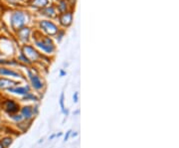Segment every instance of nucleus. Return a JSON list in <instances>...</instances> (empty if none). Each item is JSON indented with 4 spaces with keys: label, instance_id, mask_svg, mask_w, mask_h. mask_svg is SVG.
I'll use <instances>...</instances> for the list:
<instances>
[{
    "label": "nucleus",
    "instance_id": "21",
    "mask_svg": "<svg viewBox=\"0 0 179 148\" xmlns=\"http://www.w3.org/2000/svg\"><path fill=\"white\" fill-rule=\"evenodd\" d=\"M70 133H71V131H69L67 133V136H65V141H67L68 139H69V136H70Z\"/></svg>",
    "mask_w": 179,
    "mask_h": 148
},
{
    "label": "nucleus",
    "instance_id": "13",
    "mask_svg": "<svg viewBox=\"0 0 179 148\" xmlns=\"http://www.w3.org/2000/svg\"><path fill=\"white\" fill-rule=\"evenodd\" d=\"M47 4H48V0H34L33 1V6L35 7H44Z\"/></svg>",
    "mask_w": 179,
    "mask_h": 148
},
{
    "label": "nucleus",
    "instance_id": "6",
    "mask_svg": "<svg viewBox=\"0 0 179 148\" xmlns=\"http://www.w3.org/2000/svg\"><path fill=\"white\" fill-rule=\"evenodd\" d=\"M35 109L32 107H24L22 109H21V115H22L23 119H32V118L35 116Z\"/></svg>",
    "mask_w": 179,
    "mask_h": 148
},
{
    "label": "nucleus",
    "instance_id": "1",
    "mask_svg": "<svg viewBox=\"0 0 179 148\" xmlns=\"http://www.w3.org/2000/svg\"><path fill=\"white\" fill-rule=\"evenodd\" d=\"M35 43L39 48H41L42 50H44L47 53H52L54 51V45L53 42L50 40V38L48 37H44L41 36V39L35 40Z\"/></svg>",
    "mask_w": 179,
    "mask_h": 148
},
{
    "label": "nucleus",
    "instance_id": "5",
    "mask_svg": "<svg viewBox=\"0 0 179 148\" xmlns=\"http://www.w3.org/2000/svg\"><path fill=\"white\" fill-rule=\"evenodd\" d=\"M3 105H4V109H5L8 113H10V115H13V113L18 112V111H19V105L13 100L8 99L4 103Z\"/></svg>",
    "mask_w": 179,
    "mask_h": 148
},
{
    "label": "nucleus",
    "instance_id": "17",
    "mask_svg": "<svg viewBox=\"0 0 179 148\" xmlns=\"http://www.w3.org/2000/svg\"><path fill=\"white\" fill-rule=\"evenodd\" d=\"M11 117H12V119H14L15 121H21V120H23V117L21 115H11Z\"/></svg>",
    "mask_w": 179,
    "mask_h": 148
},
{
    "label": "nucleus",
    "instance_id": "19",
    "mask_svg": "<svg viewBox=\"0 0 179 148\" xmlns=\"http://www.w3.org/2000/svg\"><path fill=\"white\" fill-rule=\"evenodd\" d=\"M0 64H15L14 62H10V61H4V60H0Z\"/></svg>",
    "mask_w": 179,
    "mask_h": 148
},
{
    "label": "nucleus",
    "instance_id": "18",
    "mask_svg": "<svg viewBox=\"0 0 179 148\" xmlns=\"http://www.w3.org/2000/svg\"><path fill=\"white\" fill-rule=\"evenodd\" d=\"M60 104H61L62 111L66 113V111H65V107H64V94H62V95H61V99H60Z\"/></svg>",
    "mask_w": 179,
    "mask_h": 148
},
{
    "label": "nucleus",
    "instance_id": "7",
    "mask_svg": "<svg viewBox=\"0 0 179 148\" xmlns=\"http://www.w3.org/2000/svg\"><path fill=\"white\" fill-rule=\"evenodd\" d=\"M41 27L50 35H54V34L58 32L57 27L52 22H50V21H43V22H41Z\"/></svg>",
    "mask_w": 179,
    "mask_h": 148
},
{
    "label": "nucleus",
    "instance_id": "8",
    "mask_svg": "<svg viewBox=\"0 0 179 148\" xmlns=\"http://www.w3.org/2000/svg\"><path fill=\"white\" fill-rule=\"evenodd\" d=\"M8 91L13 92L16 95H26L30 92V88L28 86L25 87H15V88H8Z\"/></svg>",
    "mask_w": 179,
    "mask_h": 148
},
{
    "label": "nucleus",
    "instance_id": "10",
    "mask_svg": "<svg viewBox=\"0 0 179 148\" xmlns=\"http://www.w3.org/2000/svg\"><path fill=\"white\" fill-rule=\"evenodd\" d=\"M0 75L10 76V77H20V75L18 73H16L14 71H11L9 69H5V68H1L0 69Z\"/></svg>",
    "mask_w": 179,
    "mask_h": 148
},
{
    "label": "nucleus",
    "instance_id": "15",
    "mask_svg": "<svg viewBox=\"0 0 179 148\" xmlns=\"http://www.w3.org/2000/svg\"><path fill=\"white\" fill-rule=\"evenodd\" d=\"M24 99L25 100H37V98L35 95H34L33 94H31V92H29V94H27L26 95H24Z\"/></svg>",
    "mask_w": 179,
    "mask_h": 148
},
{
    "label": "nucleus",
    "instance_id": "14",
    "mask_svg": "<svg viewBox=\"0 0 179 148\" xmlns=\"http://www.w3.org/2000/svg\"><path fill=\"white\" fill-rule=\"evenodd\" d=\"M0 143H1V144L3 145V147L5 148V147H8V146L11 144V143H12V139L11 138H4Z\"/></svg>",
    "mask_w": 179,
    "mask_h": 148
},
{
    "label": "nucleus",
    "instance_id": "16",
    "mask_svg": "<svg viewBox=\"0 0 179 148\" xmlns=\"http://www.w3.org/2000/svg\"><path fill=\"white\" fill-rule=\"evenodd\" d=\"M45 13H46V15H48V16H51V17H53V16H55V11H54V9L52 7L51 8H48L46 11H45Z\"/></svg>",
    "mask_w": 179,
    "mask_h": 148
},
{
    "label": "nucleus",
    "instance_id": "3",
    "mask_svg": "<svg viewBox=\"0 0 179 148\" xmlns=\"http://www.w3.org/2000/svg\"><path fill=\"white\" fill-rule=\"evenodd\" d=\"M23 54H24L25 58H26L29 62L30 61H37L40 57V55L38 54L37 51L34 50V48L30 47V46H24Z\"/></svg>",
    "mask_w": 179,
    "mask_h": 148
},
{
    "label": "nucleus",
    "instance_id": "22",
    "mask_svg": "<svg viewBox=\"0 0 179 148\" xmlns=\"http://www.w3.org/2000/svg\"><path fill=\"white\" fill-rule=\"evenodd\" d=\"M0 148H4V147H3V145L1 144V143H0Z\"/></svg>",
    "mask_w": 179,
    "mask_h": 148
},
{
    "label": "nucleus",
    "instance_id": "2",
    "mask_svg": "<svg viewBox=\"0 0 179 148\" xmlns=\"http://www.w3.org/2000/svg\"><path fill=\"white\" fill-rule=\"evenodd\" d=\"M12 27L16 30H20L21 28L23 27V25L25 24V16L22 12H15V13L12 15L11 19Z\"/></svg>",
    "mask_w": 179,
    "mask_h": 148
},
{
    "label": "nucleus",
    "instance_id": "12",
    "mask_svg": "<svg viewBox=\"0 0 179 148\" xmlns=\"http://www.w3.org/2000/svg\"><path fill=\"white\" fill-rule=\"evenodd\" d=\"M29 33H30V31H29V29H28V28H23V29H20V30H19V32H18V34H19V37H20V38H21V39H22V40H24V41L28 40Z\"/></svg>",
    "mask_w": 179,
    "mask_h": 148
},
{
    "label": "nucleus",
    "instance_id": "9",
    "mask_svg": "<svg viewBox=\"0 0 179 148\" xmlns=\"http://www.w3.org/2000/svg\"><path fill=\"white\" fill-rule=\"evenodd\" d=\"M17 84V83L13 82V81H10V80H7V79H0V88H13Z\"/></svg>",
    "mask_w": 179,
    "mask_h": 148
},
{
    "label": "nucleus",
    "instance_id": "11",
    "mask_svg": "<svg viewBox=\"0 0 179 148\" xmlns=\"http://www.w3.org/2000/svg\"><path fill=\"white\" fill-rule=\"evenodd\" d=\"M61 23L63 25H65V26H68V25H70L71 22H72V14L71 13H66V14H63L61 16Z\"/></svg>",
    "mask_w": 179,
    "mask_h": 148
},
{
    "label": "nucleus",
    "instance_id": "20",
    "mask_svg": "<svg viewBox=\"0 0 179 148\" xmlns=\"http://www.w3.org/2000/svg\"><path fill=\"white\" fill-rule=\"evenodd\" d=\"M74 99H75V103H77V101H78V92H76V94H75Z\"/></svg>",
    "mask_w": 179,
    "mask_h": 148
},
{
    "label": "nucleus",
    "instance_id": "4",
    "mask_svg": "<svg viewBox=\"0 0 179 148\" xmlns=\"http://www.w3.org/2000/svg\"><path fill=\"white\" fill-rule=\"evenodd\" d=\"M29 74V78H30V81H31V84H32V87L35 88L37 91H40L42 90V88H43V82L41 81V79L38 77V76L32 74L31 72H28Z\"/></svg>",
    "mask_w": 179,
    "mask_h": 148
}]
</instances>
